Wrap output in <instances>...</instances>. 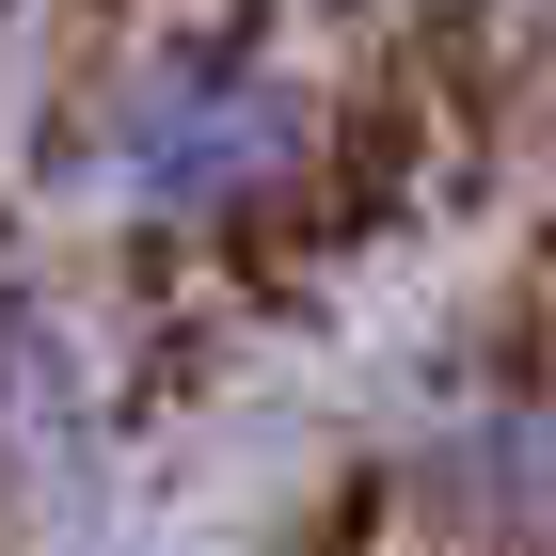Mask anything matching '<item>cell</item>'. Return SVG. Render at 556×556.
<instances>
[{
	"label": "cell",
	"instance_id": "obj_2",
	"mask_svg": "<svg viewBox=\"0 0 556 556\" xmlns=\"http://www.w3.org/2000/svg\"><path fill=\"white\" fill-rule=\"evenodd\" d=\"M445 509L477 541H556V414H477V445L445 462Z\"/></svg>",
	"mask_w": 556,
	"mask_h": 556
},
{
	"label": "cell",
	"instance_id": "obj_1",
	"mask_svg": "<svg viewBox=\"0 0 556 556\" xmlns=\"http://www.w3.org/2000/svg\"><path fill=\"white\" fill-rule=\"evenodd\" d=\"M302 128L318 112H302V80L270 48L191 33V48H143L128 80L96 96V175H112L128 223H239L302 175Z\"/></svg>",
	"mask_w": 556,
	"mask_h": 556
}]
</instances>
